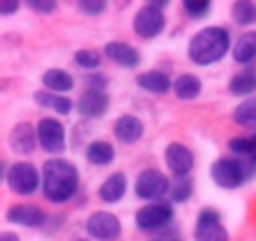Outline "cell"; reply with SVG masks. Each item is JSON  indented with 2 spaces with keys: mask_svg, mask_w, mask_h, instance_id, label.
Listing matches in <instances>:
<instances>
[{
  "mask_svg": "<svg viewBox=\"0 0 256 241\" xmlns=\"http://www.w3.org/2000/svg\"><path fill=\"white\" fill-rule=\"evenodd\" d=\"M43 176V196L50 203L58 205V203H68L74 198L79 192V169L66 158H50L40 169Z\"/></svg>",
  "mask_w": 256,
  "mask_h": 241,
  "instance_id": "cell-1",
  "label": "cell"
},
{
  "mask_svg": "<svg viewBox=\"0 0 256 241\" xmlns=\"http://www.w3.org/2000/svg\"><path fill=\"white\" fill-rule=\"evenodd\" d=\"M232 48V36L225 27H202L200 32H196L189 41V54L191 63L196 66H214V63L222 61L225 54Z\"/></svg>",
  "mask_w": 256,
  "mask_h": 241,
  "instance_id": "cell-2",
  "label": "cell"
},
{
  "mask_svg": "<svg viewBox=\"0 0 256 241\" xmlns=\"http://www.w3.org/2000/svg\"><path fill=\"white\" fill-rule=\"evenodd\" d=\"M212 180L222 189H238L243 183H248L254 176V165H250L248 160L236 156H225L218 158L209 169Z\"/></svg>",
  "mask_w": 256,
  "mask_h": 241,
  "instance_id": "cell-3",
  "label": "cell"
},
{
  "mask_svg": "<svg viewBox=\"0 0 256 241\" xmlns=\"http://www.w3.org/2000/svg\"><path fill=\"white\" fill-rule=\"evenodd\" d=\"M4 183H7V187L12 189L14 194H18V196H32V194H36L38 189H43V176L36 169V165H32V162H27V160H20V162H14L7 169Z\"/></svg>",
  "mask_w": 256,
  "mask_h": 241,
  "instance_id": "cell-4",
  "label": "cell"
},
{
  "mask_svg": "<svg viewBox=\"0 0 256 241\" xmlns=\"http://www.w3.org/2000/svg\"><path fill=\"white\" fill-rule=\"evenodd\" d=\"M171 180H168L166 174H162L160 169L155 167H148V169L140 171L135 178V194L137 198L142 201H148V203H158L164 201L166 194H171Z\"/></svg>",
  "mask_w": 256,
  "mask_h": 241,
  "instance_id": "cell-5",
  "label": "cell"
},
{
  "mask_svg": "<svg viewBox=\"0 0 256 241\" xmlns=\"http://www.w3.org/2000/svg\"><path fill=\"white\" fill-rule=\"evenodd\" d=\"M173 205L168 201H158V203H148V205H142L135 212V225L142 232H160L166 225L173 223Z\"/></svg>",
  "mask_w": 256,
  "mask_h": 241,
  "instance_id": "cell-6",
  "label": "cell"
},
{
  "mask_svg": "<svg viewBox=\"0 0 256 241\" xmlns=\"http://www.w3.org/2000/svg\"><path fill=\"white\" fill-rule=\"evenodd\" d=\"M164 27H166V16H164L162 9L153 7L150 3L140 7L132 16V32H135V36H140L144 41L160 36L164 32Z\"/></svg>",
  "mask_w": 256,
  "mask_h": 241,
  "instance_id": "cell-7",
  "label": "cell"
},
{
  "mask_svg": "<svg viewBox=\"0 0 256 241\" xmlns=\"http://www.w3.org/2000/svg\"><path fill=\"white\" fill-rule=\"evenodd\" d=\"M38 147L50 156H58L66 151V126L56 117H43L36 124Z\"/></svg>",
  "mask_w": 256,
  "mask_h": 241,
  "instance_id": "cell-8",
  "label": "cell"
},
{
  "mask_svg": "<svg viewBox=\"0 0 256 241\" xmlns=\"http://www.w3.org/2000/svg\"><path fill=\"white\" fill-rule=\"evenodd\" d=\"M84 228L90 234V239H97V241H117L122 237V221L112 212H106V210L92 212L86 219Z\"/></svg>",
  "mask_w": 256,
  "mask_h": 241,
  "instance_id": "cell-9",
  "label": "cell"
},
{
  "mask_svg": "<svg viewBox=\"0 0 256 241\" xmlns=\"http://www.w3.org/2000/svg\"><path fill=\"white\" fill-rule=\"evenodd\" d=\"M194 239L196 241H230V232L222 225V219L216 210H212V207L200 210L198 219H196Z\"/></svg>",
  "mask_w": 256,
  "mask_h": 241,
  "instance_id": "cell-10",
  "label": "cell"
},
{
  "mask_svg": "<svg viewBox=\"0 0 256 241\" xmlns=\"http://www.w3.org/2000/svg\"><path fill=\"white\" fill-rule=\"evenodd\" d=\"M4 219H7L9 223L22 225V228H45L48 214H45V210L38 207L36 203H14V205L7 207Z\"/></svg>",
  "mask_w": 256,
  "mask_h": 241,
  "instance_id": "cell-11",
  "label": "cell"
},
{
  "mask_svg": "<svg viewBox=\"0 0 256 241\" xmlns=\"http://www.w3.org/2000/svg\"><path fill=\"white\" fill-rule=\"evenodd\" d=\"M164 162L171 169V174L176 178H189L191 169H194V151L182 142H171L164 149Z\"/></svg>",
  "mask_w": 256,
  "mask_h": 241,
  "instance_id": "cell-12",
  "label": "cell"
},
{
  "mask_svg": "<svg viewBox=\"0 0 256 241\" xmlns=\"http://www.w3.org/2000/svg\"><path fill=\"white\" fill-rule=\"evenodd\" d=\"M7 142L14 153H18V156H30V153L36 151L38 135H36V129L30 122H18L12 129V133H9Z\"/></svg>",
  "mask_w": 256,
  "mask_h": 241,
  "instance_id": "cell-13",
  "label": "cell"
},
{
  "mask_svg": "<svg viewBox=\"0 0 256 241\" xmlns=\"http://www.w3.org/2000/svg\"><path fill=\"white\" fill-rule=\"evenodd\" d=\"M110 106V99L106 93H99V90H88L86 88L81 93V97L76 99V113L86 120H99L104 113Z\"/></svg>",
  "mask_w": 256,
  "mask_h": 241,
  "instance_id": "cell-14",
  "label": "cell"
},
{
  "mask_svg": "<svg viewBox=\"0 0 256 241\" xmlns=\"http://www.w3.org/2000/svg\"><path fill=\"white\" fill-rule=\"evenodd\" d=\"M104 57H106L108 61H112L115 66H120V68H137L142 63L140 50L124 43V41H110V43H106V48H104Z\"/></svg>",
  "mask_w": 256,
  "mask_h": 241,
  "instance_id": "cell-15",
  "label": "cell"
},
{
  "mask_svg": "<svg viewBox=\"0 0 256 241\" xmlns=\"http://www.w3.org/2000/svg\"><path fill=\"white\" fill-rule=\"evenodd\" d=\"M112 135H115L122 144H135V142H140L142 135H144V122L137 115H130V113L120 115L115 120V124H112Z\"/></svg>",
  "mask_w": 256,
  "mask_h": 241,
  "instance_id": "cell-16",
  "label": "cell"
},
{
  "mask_svg": "<svg viewBox=\"0 0 256 241\" xmlns=\"http://www.w3.org/2000/svg\"><path fill=\"white\" fill-rule=\"evenodd\" d=\"M126 189H128L126 174L124 171H115L99 185V198L104 203H108V205H112V203H120L126 196Z\"/></svg>",
  "mask_w": 256,
  "mask_h": 241,
  "instance_id": "cell-17",
  "label": "cell"
},
{
  "mask_svg": "<svg viewBox=\"0 0 256 241\" xmlns=\"http://www.w3.org/2000/svg\"><path fill=\"white\" fill-rule=\"evenodd\" d=\"M135 84L140 86L142 90L153 93V95H164V93H168V90L173 88L171 77H168L166 72H162V70H146V72H142V75L135 77Z\"/></svg>",
  "mask_w": 256,
  "mask_h": 241,
  "instance_id": "cell-18",
  "label": "cell"
},
{
  "mask_svg": "<svg viewBox=\"0 0 256 241\" xmlns=\"http://www.w3.org/2000/svg\"><path fill=\"white\" fill-rule=\"evenodd\" d=\"M40 81H43V88L54 95H63L74 88V77H72L70 72L61 70V68H50V70H45Z\"/></svg>",
  "mask_w": 256,
  "mask_h": 241,
  "instance_id": "cell-19",
  "label": "cell"
},
{
  "mask_svg": "<svg viewBox=\"0 0 256 241\" xmlns=\"http://www.w3.org/2000/svg\"><path fill=\"white\" fill-rule=\"evenodd\" d=\"M232 57L236 63L248 66V63L256 61V30H248L234 41L232 48Z\"/></svg>",
  "mask_w": 256,
  "mask_h": 241,
  "instance_id": "cell-20",
  "label": "cell"
},
{
  "mask_svg": "<svg viewBox=\"0 0 256 241\" xmlns=\"http://www.w3.org/2000/svg\"><path fill=\"white\" fill-rule=\"evenodd\" d=\"M173 93H176V97L180 102H194L202 93V81L196 75H191V72H184V75L173 79Z\"/></svg>",
  "mask_w": 256,
  "mask_h": 241,
  "instance_id": "cell-21",
  "label": "cell"
},
{
  "mask_svg": "<svg viewBox=\"0 0 256 241\" xmlns=\"http://www.w3.org/2000/svg\"><path fill=\"white\" fill-rule=\"evenodd\" d=\"M86 160L90 165H97V167H104V165H110L115 160V147L106 140H94L86 147Z\"/></svg>",
  "mask_w": 256,
  "mask_h": 241,
  "instance_id": "cell-22",
  "label": "cell"
},
{
  "mask_svg": "<svg viewBox=\"0 0 256 241\" xmlns=\"http://www.w3.org/2000/svg\"><path fill=\"white\" fill-rule=\"evenodd\" d=\"M227 90H230L232 95H236V97L250 99V95L256 93V72L243 70V72H238V75H234L230 79V84H227Z\"/></svg>",
  "mask_w": 256,
  "mask_h": 241,
  "instance_id": "cell-23",
  "label": "cell"
},
{
  "mask_svg": "<svg viewBox=\"0 0 256 241\" xmlns=\"http://www.w3.org/2000/svg\"><path fill=\"white\" fill-rule=\"evenodd\" d=\"M34 102L43 108H50L54 111L56 115H68L72 111V102L63 95H54V93H48V90H36L34 93Z\"/></svg>",
  "mask_w": 256,
  "mask_h": 241,
  "instance_id": "cell-24",
  "label": "cell"
},
{
  "mask_svg": "<svg viewBox=\"0 0 256 241\" xmlns=\"http://www.w3.org/2000/svg\"><path fill=\"white\" fill-rule=\"evenodd\" d=\"M232 18L240 27L256 25V3H250V0H236V3H232Z\"/></svg>",
  "mask_w": 256,
  "mask_h": 241,
  "instance_id": "cell-25",
  "label": "cell"
},
{
  "mask_svg": "<svg viewBox=\"0 0 256 241\" xmlns=\"http://www.w3.org/2000/svg\"><path fill=\"white\" fill-rule=\"evenodd\" d=\"M232 120L240 126H252L256 124V97L243 99L232 113Z\"/></svg>",
  "mask_w": 256,
  "mask_h": 241,
  "instance_id": "cell-26",
  "label": "cell"
},
{
  "mask_svg": "<svg viewBox=\"0 0 256 241\" xmlns=\"http://www.w3.org/2000/svg\"><path fill=\"white\" fill-rule=\"evenodd\" d=\"M74 66H79L81 70L94 72L99 66H102V52H97V50H92V48L76 50L74 52Z\"/></svg>",
  "mask_w": 256,
  "mask_h": 241,
  "instance_id": "cell-27",
  "label": "cell"
},
{
  "mask_svg": "<svg viewBox=\"0 0 256 241\" xmlns=\"http://www.w3.org/2000/svg\"><path fill=\"white\" fill-rule=\"evenodd\" d=\"M182 12L194 21L204 18L212 12V0H182Z\"/></svg>",
  "mask_w": 256,
  "mask_h": 241,
  "instance_id": "cell-28",
  "label": "cell"
},
{
  "mask_svg": "<svg viewBox=\"0 0 256 241\" xmlns=\"http://www.w3.org/2000/svg\"><path fill=\"white\" fill-rule=\"evenodd\" d=\"M191 194H194V180L191 178H178L176 183H173L168 196H171L173 203H186L191 198Z\"/></svg>",
  "mask_w": 256,
  "mask_h": 241,
  "instance_id": "cell-29",
  "label": "cell"
},
{
  "mask_svg": "<svg viewBox=\"0 0 256 241\" xmlns=\"http://www.w3.org/2000/svg\"><path fill=\"white\" fill-rule=\"evenodd\" d=\"M227 149H230L236 158H245V160H248L250 151H252V138H232L230 142H227Z\"/></svg>",
  "mask_w": 256,
  "mask_h": 241,
  "instance_id": "cell-30",
  "label": "cell"
},
{
  "mask_svg": "<svg viewBox=\"0 0 256 241\" xmlns=\"http://www.w3.org/2000/svg\"><path fill=\"white\" fill-rule=\"evenodd\" d=\"M76 7H79V12L86 14V16H99V14L106 12L108 3L106 0H81V3H76Z\"/></svg>",
  "mask_w": 256,
  "mask_h": 241,
  "instance_id": "cell-31",
  "label": "cell"
},
{
  "mask_svg": "<svg viewBox=\"0 0 256 241\" xmlns=\"http://www.w3.org/2000/svg\"><path fill=\"white\" fill-rule=\"evenodd\" d=\"M84 84L88 90H99V93H104V90L108 88V84H110V79H108L106 75H99V72H90V75L84 77Z\"/></svg>",
  "mask_w": 256,
  "mask_h": 241,
  "instance_id": "cell-32",
  "label": "cell"
},
{
  "mask_svg": "<svg viewBox=\"0 0 256 241\" xmlns=\"http://www.w3.org/2000/svg\"><path fill=\"white\" fill-rule=\"evenodd\" d=\"M25 5L36 14H54L56 12V7H58L54 0H27Z\"/></svg>",
  "mask_w": 256,
  "mask_h": 241,
  "instance_id": "cell-33",
  "label": "cell"
},
{
  "mask_svg": "<svg viewBox=\"0 0 256 241\" xmlns=\"http://www.w3.org/2000/svg\"><path fill=\"white\" fill-rule=\"evenodd\" d=\"M20 3L18 0H0V14L2 16H9V14H16Z\"/></svg>",
  "mask_w": 256,
  "mask_h": 241,
  "instance_id": "cell-34",
  "label": "cell"
},
{
  "mask_svg": "<svg viewBox=\"0 0 256 241\" xmlns=\"http://www.w3.org/2000/svg\"><path fill=\"white\" fill-rule=\"evenodd\" d=\"M0 241H20V237L12 230H4V232H0Z\"/></svg>",
  "mask_w": 256,
  "mask_h": 241,
  "instance_id": "cell-35",
  "label": "cell"
},
{
  "mask_svg": "<svg viewBox=\"0 0 256 241\" xmlns=\"http://www.w3.org/2000/svg\"><path fill=\"white\" fill-rule=\"evenodd\" d=\"M248 162L256 167V135H252V151H250V156H248Z\"/></svg>",
  "mask_w": 256,
  "mask_h": 241,
  "instance_id": "cell-36",
  "label": "cell"
},
{
  "mask_svg": "<svg viewBox=\"0 0 256 241\" xmlns=\"http://www.w3.org/2000/svg\"><path fill=\"white\" fill-rule=\"evenodd\" d=\"M148 3H150V5H153V7L162 9V12H164V7H168V3H166V0H162V3H160V0H148Z\"/></svg>",
  "mask_w": 256,
  "mask_h": 241,
  "instance_id": "cell-37",
  "label": "cell"
},
{
  "mask_svg": "<svg viewBox=\"0 0 256 241\" xmlns=\"http://www.w3.org/2000/svg\"><path fill=\"white\" fill-rule=\"evenodd\" d=\"M158 241H182V239H158Z\"/></svg>",
  "mask_w": 256,
  "mask_h": 241,
  "instance_id": "cell-38",
  "label": "cell"
},
{
  "mask_svg": "<svg viewBox=\"0 0 256 241\" xmlns=\"http://www.w3.org/2000/svg\"><path fill=\"white\" fill-rule=\"evenodd\" d=\"M76 241H88V239H76Z\"/></svg>",
  "mask_w": 256,
  "mask_h": 241,
  "instance_id": "cell-39",
  "label": "cell"
}]
</instances>
